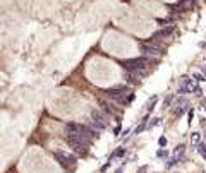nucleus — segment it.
<instances>
[{"label":"nucleus","instance_id":"6e6552de","mask_svg":"<svg viewBox=\"0 0 206 173\" xmlns=\"http://www.w3.org/2000/svg\"><path fill=\"white\" fill-rule=\"evenodd\" d=\"M197 141H199V134H194V135H192V142L197 144Z\"/></svg>","mask_w":206,"mask_h":173},{"label":"nucleus","instance_id":"39448f33","mask_svg":"<svg viewBox=\"0 0 206 173\" xmlns=\"http://www.w3.org/2000/svg\"><path fill=\"white\" fill-rule=\"evenodd\" d=\"M197 151H199V153L206 158V144H199V146H197Z\"/></svg>","mask_w":206,"mask_h":173},{"label":"nucleus","instance_id":"1a4fd4ad","mask_svg":"<svg viewBox=\"0 0 206 173\" xmlns=\"http://www.w3.org/2000/svg\"><path fill=\"white\" fill-rule=\"evenodd\" d=\"M117 173H122V168H119V170H117Z\"/></svg>","mask_w":206,"mask_h":173},{"label":"nucleus","instance_id":"7ed1b4c3","mask_svg":"<svg viewBox=\"0 0 206 173\" xmlns=\"http://www.w3.org/2000/svg\"><path fill=\"white\" fill-rule=\"evenodd\" d=\"M53 158H55V161H58V165H60V166H64V168L76 166V161H77L74 154L64 153V151H55V153H53Z\"/></svg>","mask_w":206,"mask_h":173},{"label":"nucleus","instance_id":"0eeeda50","mask_svg":"<svg viewBox=\"0 0 206 173\" xmlns=\"http://www.w3.org/2000/svg\"><path fill=\"white\" fill-rule=\"evenodd\" d=\"M158 144H160V146H162V148H163V146H167V139H165V137H160V141H158Z\"/></svg>","mask_w":206,"mask_h":173},{"label":"nucleus","instance_id":"f03ea898","mask_svg":"<svg viewBox=\"0 0 206 173\" xmlns=\"http://www.w3.org/2000/svg\"><path fill=\"white\" fill-rule=\"evenodd\" d=\"M91 125H93V129H95L96 132H101V130L106 129L108 118H106V115H103L100 110H93L91 111Z\"/></svg>","mask_w":206,"mask_h":173},{"label":"nucleus","instance_id":"423d86ee","mask_svg":"<svg viewBox=\"0 0 206 173\" xmlns=\"http://www.w3.org/2000/svg\"><path fill=\"white\" fill-rule=\"evenodd\" d=\"M156 156H158V158H165V156H167V151H165V149H160L158 153H156Z\"/></svg>","mask_w":206,"mask_h":173},{"label":"nucleus","instance_id":"f257e3e1","mask_svg":"<svg viewBox=\"0 0 206 173\" xmlns=\"http://www.w3.org/2000/svg\"><path fill=\"white\" fill-rule=\"evenodd\" d=\"M64 141L69 144V148L77 154H86L88 153V148L91 144V141L84 139L81 135L77 134H69V132H64Z\"/></svg>","mask_w":206,"mask_h":173},{"label":"nucleus","instance_id":"20e7f679","mask_svg":"<svg viewBox=\"0 0 206 173\" xmlns=\"http://www.w3.org/2000/svg\"><path fill=\"white\" fill-rule=\"evenodd\" d=\"M124 154H125V149H124V148H119V149H117V151H115V153L110 156V159H108V161H112V159H115V158H120V156H124Z\"/></svg>","mask_w":206,"mask_h":173}]
</instances>
